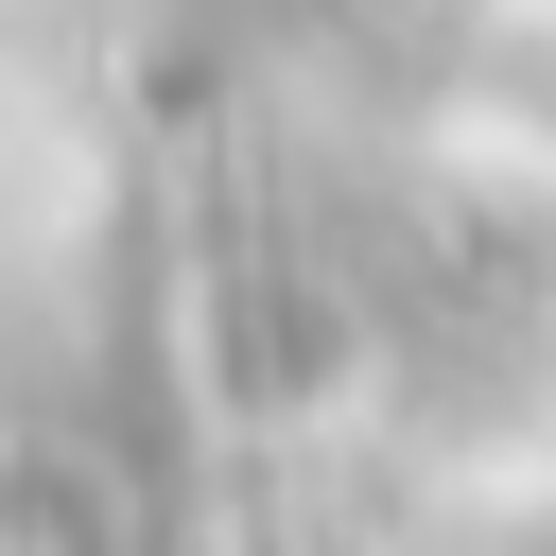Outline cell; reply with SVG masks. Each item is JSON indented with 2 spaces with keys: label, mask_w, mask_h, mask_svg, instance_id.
I'll return each mask as SVG.
<instances>
[{
  "label": "cell",
  "mask_w": 556,
  "mask_h": 556,
  "mask_svg": "<svg viewBox=\"0 0 556 556\" xmlns=\"http://www.w3.org/2000/svg\"><path fill=\"white\" fill-rule=\"evenodd\" d=\"M0 556H139V521H122L87 469H17V486H0Z\"/></svg>",
  "instance_id": "obj_1"
}]
</instances>
